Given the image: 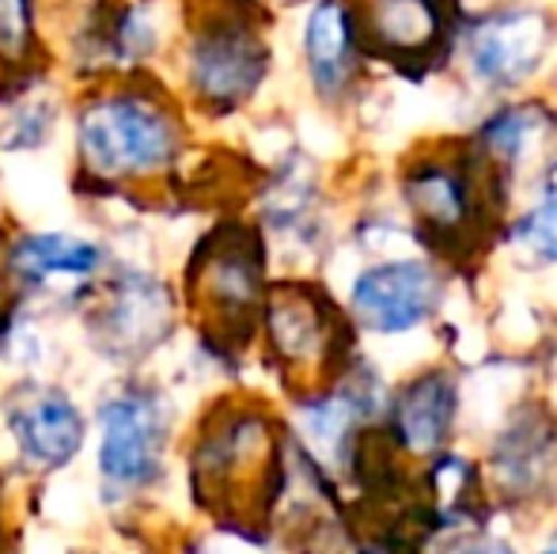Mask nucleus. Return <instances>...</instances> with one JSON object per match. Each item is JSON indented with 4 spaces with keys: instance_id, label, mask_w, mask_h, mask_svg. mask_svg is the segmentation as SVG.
Here are the masks:
<instances>
[{
    "instance_id": "nucleus-1",
    "label": "nucleus",
    "mask_w": 557,
    "mask_h": 554,
    "mask_svg": "<svg viewBox=\"0 0 557 554\" xmlns=\"http://www.w3.org/2000/svg\"><path fill=\"white\" fill-rule=\"evenodd\" d=\"M81 163L107 183L160 175L178 156V122L145 91H111L91 99L76 122Z\"/></svg>"
},
{
    "instance_id": "nucleus-2",
    "label": "nucleus",
    "mask_w": 557,
    "mask_h": 554,
    "mask_svg": "<svg viewBox=\"0 0 557 554\" xmlns=\"http://www.w3.org/2000/svg\"><path fill=\"white\" fill-rule=\"evenodd\" d=\"M168 418L152 392L125 387L99 410V475L117 494L152 487L160 475Z\"/></svg>"
},
{
    "instance_id": "nucleus-3",
    "label": "nucleus",
    "mask_w": 557,
    "mask_h": 554,
    "mask_svg": "<svg viewBox=\"0 0 557 554\" xmlns=\"http://www.w3.org/2000/svg\"><path fill=\"white\" fill-rule=\"evenodd\" d=\"M270 467H277L273 436L262 415H224L201 433L198 456H194V479H198V497L209 509H235V502L247 487H265Z\"/></svg>"
},
{
    "instance_id": "nucleus-4",
    "label": "nucleus",
    "mask_w": 557,
    "mask_h": 554,
    "mask_svg": "<svg viewBox=\"0 0 557 554\" xmlns=\"http://www.w3.org/2000/svg\"><path fill=\"white\" fill-rule=\"evenodd\" d=\"M190 293L213 334H232L235 323H243L262 296V259H258L255 239L232 229L209 236L194 262Z\"/></svg>"
},
{
    "instance_id": "nucleus-5",
    "label": "nucleus",
    "mask_w": 557,
    "mask_h": 554,
    "mask_svg": "<svg viewBox=\"0 0 557 554\" xmlns=\"http://www.w3.org/2000/svg\"><path fill=\"white\" fill-rule=\"evenodd\" d=\"M91 316V338L111 357H140L156 349L175 327V300L160 281L125 274L99 293Z\"/></svg>"
},
{
    "instance_id": "nucleus-6",
    "label": "nucleus",
    "mask_w": 557,
    "mask_h": 554,
    "mask_svg": "<svg viewBox=\"0 0 557 554\" xmlns=\"http://www.w3.org/2000/svg\"><path fill=\"white\" fill-rule=\"evenodd\" d=\"M270 69V53L243 23H209L194 35L186 73L190 88L213 107H239L255 96Z\"/></svg>"
},
{
    "instance_id": "nucleus-7",
    "label": "nucleus",
    "mask_w": 557,
    "mask_h": 554,
    "mask_svg": "<svg viewBox=\"0 0 557 554\" xmlns=\"http://www.w3.org/2000/svg\"><path fill=\"white\" fill-rule=\"evenodd\" d=\"M441 300V281L421 259H391L360 270L352 281V311L375 334H413Z\"/></svg>"
},
{
    "instance_id": "nucleus-8",
    "label": "nucleus",
    "mask_w": 557,
    "mask_h": 554,
    "mask_svg": "<svg viewBox=\"0 0 557 554\" xmlns=\"http://www.w3.org/2000/svg\"><path fill=\"white\" fill-rule=\"evenodd\" d=\"M4 418L23 459L38 471H58L84 448V415L61 387L20 384L4 403Z\"/></svg>"
},
{
    "instance_id": "nucleus-9",
    "label": "nucleus",
    "mask_w": 557,
    "mask_h": 554,
    "mask_svg": "<svg viewBox=\"0 0 557 554\" xmlns=\"http://www.w3.org/2000/svg\"><path fill=\"white\" fill-rule=\"evenodd\" d=\"M546 50V20L539 12H500L470 38V65L478 81L512 88L539 69Z\"/></svg>"
},
{
    "instance_id": "nucleus-10",
    "label": "nucleus",
    "mask_w": 557,
    "mask_h": 554,
    "mask_svg": "<svg viewBox=\"0 0 557 554\" xmlns=\"http://www.w3.org/2000/svg\"><path fill=\"white\" fill-rule=\"evenodd\" d=\"M265 327H270V342L277 357L288 365L319 361L326 354V342H331L323 304L308 288H273L270 304H265Z\"/></svg>"
},
{
    "instance_id": "nucleus-11",
    "label": "nucleus",
    "mask_w": 557,
    "mask_h": 554,
    "mask_svg": "<svg viewBox=\"0 0 557 554\" xmlns=\"http://www.w3.org/2000/svg\"><path fill=\"white\" fill-rule=\"evenodd\" d=\"M8 267L27 285H46L61 278L84 281L103 267V247L69 236V232H42V236H23L8 255Z\"/></svg>"
},
{
    "instance_id": "nucleus-12",
    "label": "nucleus",
    "mask_w": 557,
    "mask_h": 554,
    "mask_svg": "<svg viewBox=\"0 0 557 554\" xmlns=\"http://www.w3.org/2000/svg\"><path fill=\"white\" fill-rule=\"evenodd\" d=\"M455 384L444 372H429L403 387L395 407V433L410 452H433L455 421Z\"/></svg>"
},
{
    "instance_id": "nucleus-13",
    "label": "nucleus",
    "mask_w": 557,
    "mask_h": 554,
    "mask_svg": "<svg viewBox=\"0 0 557 554\" xmlns=\"http://www.w3.org/2000/svg\"><path fill=\"white\" fill-rule=\"evenodd\" d=\"M304 50L319 91L334 96L349 76V20L337 0H319L304 27Z\"/></svg>"
},
{
    "instance_id": "nucleus-14",
    "label": "nucleus",
    "mask_w": 557,
    "mask_h": 554,
    "mask_svg": "<svg viewBox=\"0 0 557 554\" xmlns=\"http://www.w3.org/2000/svg\"><path fill=\"white\" fill-rule=\"evenodd\" d=\"M546 140H550V119L539 107L505 111L485 126L490 152H497L500 160L516 163V168H531L546 152Z\"/></svg>"
},
{
    "instance_id": "nucleus-15",
    "label": "nucleus",
    "mask_w": 557,
    "mask_h": 554,
    "mask_svg": "<svg viewBox=\"0 0 557 554\" xmlns=\"http://www.w3.org/2000/svg\"><path fill=\"white\" fill-rule=\"evenodd\" d=\"M406 194H410L413 209L436 229H455L462 221V213H467V194H462L459 175H451L444 168H425L418 175H410Z\"/></svg>"
},
{
    "instance_id": "nucleus-16",
    "label": "nucleus",
    "mask_w": 557,
    "mask_h": 554,
    "mask_svg": "<svg viewBox=\"0 0 557 554\" xmlns=\"http://www.w3.org/2000/svg\"><path fill=\"white\" fill-rule=\"evenodd\" d=\"M375 35L395 50H418V46L433 42V4L429 0H380L375 4Z\"/></svg>"
},
{
    "instance_id": "nucleus-17",
    "label": "nucleus",
    "mask_w": 557,
    "mask_h": 554,
    "mask_svg": "<svg viewBox=\"0 0 557 554\" xmlns=\"http://www.w3.org/2000/svg\"><path fill=\"white\" fill-rule=\"evenodd\" d=\"M357 410H360V403L352 399V395H331V399L308 403L300 415V426H304V433H308V441L315 444L319 452L331 456L337 444L349 436L352 421H357Z\"/></svg>"
},
{
    "instance_id": "nucleus-18",
    "label": "nucleus",
    "mask_w": 557,
    "mask_h": 554,
    "mask_svg": "<svg viewBox=\"0 0 557 554\" xmlns=\"http://www.w3.org/2000/svg\"><path fill=\"white\" fill-rule=\"evenodd\" d=\"M512 244L531 262H550V267H557V186L546 190V198L531 213L520 217V224L512 229Z\"/></svg>"
},
{
    "instance_id": "nucleus-19",
    "label": "nucleus",
    "mask_w": 557,
    "mask_h": 554,
    "mask_svg": "<svg viewBox=\"0 0 557 554\" xmlns=\"http://www.w3.org/2000/svg\"><path fill=\"white\" fill-rule=\"evenodd\" d=\"M53 126V111L46 99H20L0 126V148H35Z\"/></svg>"
},
{
    "instance_id": "nucleus-20",
    "label": "nucleus",
    "mask_w": 557,
    "mask_h": 554,
    "mask_svg": "<svg viewBox=\"0 0 557 554\" xmlns=\"http://www.w3.org/2000/svg\"><path fill=\"white\" fill-rule=\"evenodd\" d=\"M30 42V0H0V53L23 58Z\"/></svg>"
},
{
    "instance_id": "nucleus-21",
    "label": "nucleus",
    "mask_w": 557,
    "mask_h": 554,
    "mask_svg": "<svg viewBox=\"0 0 557 554\" xmlns=\"http://www.w3.org/2000/svg\"><path fill=\"white\" fill-rule=\"evenodd\" d=\"M447 554H516L505 540H490V535H474V540L455 543Z\"/></svg>"
},
{
    "instance_id": "nucleus-22",
    "label": "nucleus",
    "mask_w": 557,
    "mask_h": 554,
    "mask_svg": "<svg viewBox=\"0 0 557 554\" xmlns=\"http://www.w3.org/2000/svg\"><path fill=\"white\" fill-rule=\"evenodd\" d=\"M543 554H557V532L550 535V540H546V547H543Z\"/></svg>"
}]
</instances>
